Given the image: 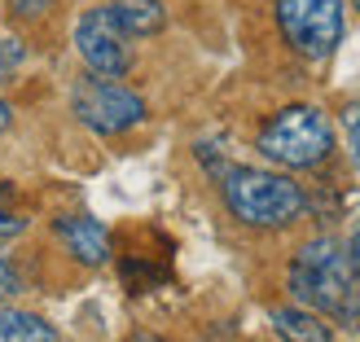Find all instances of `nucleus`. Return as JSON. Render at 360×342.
<instances>
[{
  "mask_svg": "<svg viewBox=\"0 0 360 342\" xmlns=\"http://www.w3.org/2000/svg\"><path fill=\"white\" fill-rule=\"evenodd\" d=\"M273 329H277L281 342H334L330 325L312 308H277L273 312Z\"/></svg>",
  "mask_w": 360,
  "mask_h": 342,
  "instance_id": "1a4fd4ad",
  "label": "nucleus"
},
{
  "mask_svg": "<svg viewBox=\"0 0 360 342\" xmlns=\"http://www.w3.org/2000/svg\"><path fill=\"white\" fill-rule=\"evenodd\" d=\"M132 342H163V338H154V334H136Z\"/></svg>",
  "mask_w": 360,
  "mask_h": 342,
  "instance_id": "f3484780",
  "label": "nucleus"
},
{
  "mask_svg": "<svg viewBox=\"0 0 360 342\" xmlns=\"http://www.w3.org/2000/svg\"><path fill=\"white\" fill-rule=\"evenodd\" d=\"M277 9V27L285 35V44H290L299 58H330L343 40V0H273Z\"/></svg>",
  "mask_w": 360,
  "mask_h": 342,
  "instance_id": "20e7f679",
  "label": "nucleus"
},
{
  "mask_svg": "<svg viewBox=\"0 0 360 342\" xmlns=\"http://www.w3.org/2000/svg\"><path fill=\"white\" fill-rule=\"evenodd\" d=\"M343 123H347V150H352V163H356V171H360V105H352V110L343 114Z\"/></svg>",
  "mask_w": 360,
  "mask_h": 342,
  "instance_id": "ddd939ff",
  "label": "nucleus"
},
{
  "mask_svg": "<svg viewBox=\"0 0 360 342\" xmlns=\"http://www.w3.org/2000/svg\"><path fill=\"white\" fill-rule=\"evenodd\" d=\"M9 5H13V13H22V18H40L49 9V0H9Z\"/></svg>",
  "mask_w": 360,
  "mask_h": 342,
  "instance_id": "4468645a",
  "label": "nucleus"
},
{
  "mask_svg": "<svg viewBox=\"0 0 360 342\" xmlns=\"http://www.w3.org/2000/svg\"><path fill=\"white\" fill-rule=\"evenodd\" d=\"M70 110L79 114L84 128H93L101 136H115V132H128L146 119V101L136 93H128L123 84L110 79H79L75 93H70Z\"/></svg>",
  "mask_w": 360,
  "mask_h": 342,
  "instance_id": "39448f33",
  "label": "nucleus"
},
{
  "mask_svg": "<svg viewBox=\"0 0 360 342\" xmlns=\"http://www.w3.org/2000/svg\"><path fill=\"white\" fill-rule=\"evenodd\" d=\"M330 150H334V128L316 105H285L259 132V154L290 171L321 167L330 158Z\"/></svg>",
  "mask_w": 360,
  "mask_h": 342,
  "instance_id": "7ed1b4c3",
  "label": "nucleus"
},
{
  "mask_svg": "<svg viewBox=\"0 0 360 342\" xmlns=\"http://www.w3.org/2000/svg\"><path fill=\"white\" fill-rule=\"evenodd\" d=\"M5 185H0V237H13V232H22L27 228V220H22V215H18V211H9L5 206Z\"/></svg>",
  "mask_w": 360,
  "mask_h": 342,
  "instance_id": "f8f14e48",
  "label": "nucleus"
},
{
  "mask_svg": "<svg viewBox=\"0 0 360 342\" xmlns=\"http://www.w3.org/2000/svg\"><path fill=\"white\" fill-rule=\"evenodd\" d=\"M0 342H58V329L35 312L0 308Z\"/></svg>",
  "mask_w": 360,
  "mask_h": 342,
  "instance_id": "9d476101",
  "label": "nucleus"
},
{
  "mask_svg": "<svg viewBox=\"0 0 360 342\" xmlns=\"http://www.w3.org/2000/svg\"><path fill=\"white\" fill-rule=\"evenodd\" d=\"M58 237L66 242L70 255L88 268H101L110 259V232L97 220H88V215H66V220H58Z\"/></svg>",
  "mask_w": 360,
  "mask_h": 342,
  "instance_id": "0eeeda50",
  "label": "nucleus"
},
{
  "mask_svg": "<svg viewBox=\"0 0 360 342\" xmlns=\"http://www.w3.org/2000/svg\"><path fill=\"white\" fill-rule=\"evenodd\" d=\"M22 290H27V285H22V272L13 268L9 255H0V303H5V298H18Z\"/></svg>",
  "mask_w": 360,
  "mask_h": 342,
  "instance_id": "9b49d317",
  "label": "nucleus"
},
{
  "mask_svg": "<svg viewBox=\"0 0 360 342\" xmlns=\"http://www.w3.org/2000/svg\"><path fill=\"white\" fill-rule=\"evenodd\" d=\"M9 123H13V114H9V105H5V101H0V132H5V128H9Z\"/></svg>",
  "mask_w": 360,
  "mask_h": 342,
  "instance_id": "dca6fc26",
  "label": "nucleus"
},
{
  "mask_svg": "<svg viewBox=\"0 0 360 342\" xmlns=\"http://www.w3.org/2000/svg\"><path fill=\"white\" fill-rule=\"evenodd\" d=\"M290 294L312 312H326L338 320H360V272L347 259V246L334 237H316L290 263Z\"/></svg>",
  "mask_w": 360,
  "mask_h": 342,
  "instance_id": "f257e3e1",
  "label": "nucleus"
},
{
  "mask_svg": "<svg viewBox=\"0 0 360 342\" xmlns=\"http://www.w3.org/2000/svg\"><path fill=\"white\" fill-rule=\"evenodd\" d=\"M123 40H128V35L115 27L110 9H88L75 22V48H79V58H84V66L93 70V75H105V79L128 75L132 53H128Z\"/></svg>",
  "mask_w": 360,
  "mask_h": 342,
  "instance_id": "423d86ee",
  "label": "nucleus"
},
{
  "mask_svg": "<svg viewBox=\"0 0 360 342\" xmlns=\"http://www.w3.org/2000/svg\"><path fill=\"white\" fill-rule=\"evenodd\" d=\"M352 5H356V9H360V0H352Z\"/></svg>",
  "mask_w": 360,
  "mask_h": 342,
  "instance_id": "a211bd4d",
  "label": "nucleus"
},
{
  "mask_svg": "<svg viewBox=\"0 0 360 342\" xmlns=\"http://www.w3.org/2000/svg\"><path fill=\"white\" fill-rule=\"evenodd\" d=\"M220 189H224L229 211L250 228H285L303 211V189L290 176H277V171L233 167Z\"/></svg>",
  "mask_w": 360,
  "mask_h": 342,
  "instance_id": "f03ea898",
  "label": "nucleus"
},
{
  "mask_svg": "<svg viewBox=\"0 0 360 342\" xmlns=\"http://www.w3.org/2000/svg\"><path fill=\"white\" fill-rule=\"evenodd\" d=\"M115 18V27L128 35V40H146V35H158L167 22V9L163 0H115V5H105Z\"/></svg>",
  "mask_w": 360,
  "mask_h": 342,
  "instance_id": "6e6552de",
  "label": "nucleus"
},
{
  "mask_svg": "<svg viewBox=\"0 0 360 342\" xmlns=\"http://www.w3.org/2000/svg\"><path fill=\"white\" fill-rule=\"evenodd\" d=\"M347 259H352V268L360 272V220H356V228H352V242H347Z\"/></svg>",
  "mask_w": 360,
  "mask_h": 342,
  "instance_id": "2eb2a0df",
  "label": "nucleus"
}]
</instances>
